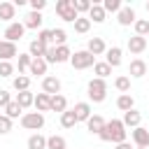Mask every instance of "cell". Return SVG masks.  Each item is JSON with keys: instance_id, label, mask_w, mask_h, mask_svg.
Masks as SVG:
<instances>
[{"instance_id": "obj_35", "label": "cell", "mask_w": 149, "mask_h": 149, "mask_svg": "<svg viewBox=\"0 0 149 149\" xmlns=\"http://www.w3.org/2000/svg\"><path fill=\"white\" fill-rule=\"evenodd\" d=\"M114 86H116L121 93H128V91H130V77H126V74L116 77V79H114Z\"/></svg>"}, {"instance_id": "obj_45", "label": "cell", "mask_w": 149, "mask_h": 149, "mask_svg": "<svg viewBox=\"0 0 149 149\" xmlns=\"http://www.w3.org/2000/svg\"><path fill=\"white\" fill-rule=\"evenodd\" d=\"M9 102H12V93L5 91V88H0V107H7Z\"/></svg>"}, {"instance_id": "obj_34", "label": "cell", "mask_w": 149, "mask_h": 149, "mask_svg": "<svg viewBox=\"0 0 149 149\" xmlns=\"http://www.w3.org/2000/svg\"><path fill=\"white\" fill-rule=\"evenodd\" d=\"M93 72L98 74V79H105V77L112 74V68H109L107 63H95V65H93Z\"/></svg>"}, {"instance_id": "obj_32", "label": "cell", "mask_w": 149, "mask_h": 149, "mask_svg": "<svg viewBox=\"0 0 149 149\" xmlns=\"http://www.w3.org/2000/svg\"><path fill=\"white\" fill-rule=\"evenodd\" d=\"M135 35H140V37H144L147 33H149V19H135Z\"/></svg>"}, {"instance_id": "obj_16", "label": "cell", "mask_w": 149, "mask_h": 149, "mask_svg": "<svg viewBox=\"0 0 149 149\" xmlns=\"http://www.w3.org/2000/svg\"><path fill=\"white\" fill-rule=\"evenodd\" d=\"M105 9H102V5H98V2H93L91 5V9H88V21L91 23H102L105 21Z\"/></svg>"}, {"instance_id": "obj_14", "label": "cell", "mask_w": 149, "mask_h": 149, "mask_svg": "<svg viewBox=\"0 0 149 149\" xmlns=\"http://www.w3.org/2000/svg\"><path fill=\"white\" fill-rule=\"evenodd\" d=\"M128 74L130 77H144L147 74V63L142 61V58H135V61H130V68H128Z\"/></svg>"}, {"instance_id": "obj_29", "label": "cell", "mask_w": 149, "mask_h": 149, "mask_svg": "<svg viewBox=\"0 0 149 149\" xmlns=\"http://www.w3.org/2000/svg\"><path fill=\"white\" fill-rule=\"evenodd\" d=\"M74 123H77L74 112H72V109H65V112L61 114V126H63V128H74Z\"/></svg>"}, {"instance_id": "obj_40", "label": "cell", "mask_w": 149, "mask_h": 149, "mask_svg": "<svg viewBox=\"0 0 149 149\" xmlns=\"http://www.w3.org/2000/svg\"><path fill=\"white\" fill-rule=\"evenodd\" d=\"M102 9H105V14H107V12H116V14H119L121 0H105V2H102Z\"/></svg>"}, {"instance_id": "obj_33", "label": "cell", "mask_w": 149, "mask_h": 149, "mask_svg": "<svg viewBox=\"0 0 149 149\" xmlns=\"http://www.w3.org/2000/svg\"><path fill=\"white\" fill-rule=\"evenodd\" d=\"M70 56H72V51H70L68 44L56 47V63H65V61H70Z\"/></svg>"}, {"instance_id": "obj_31", "label": "cell", "mask_w": 149, "mask_h": 149, "mask_svg": "<svg viewBox=\"0 0 149 149\" xmlns=\"http://www.w3.org/2000/svg\"><path fill=\"white\" fill-rule=\"evenodd\" d=\"M88 28H91V21H88V16H77V21H74V33H88Z\"/></svg>"}, {"instance_id": "obj_24", "label": "cell", "mask_w": 149, "mask_h": 149, "mask_svg": "<svg viewBox=\"0 0 149 149\" xmlns=\"http://www.w3.org/2000/svg\"><path fill=\"white\" fill-rule=\"evenodd\" d=\"M44 51H47V44H42L40 40H33L30 47H28V54L33 58H44Z\"/></svg>"}, {"instance_id": "obj_2", "label": "cell", "mask_w": 149, "mask_h": 149, "mask_svg": "<svg viewBox=\"0 0 149 149\" xmlns=\"http://www.w3.org/2000/svg\"><path fill=\"white\" fill-rule=\"evenodd\" d=\"M88 98L93 100V102H102L105 98H107V84H105V79H91L88 81Z\"/></svg>"}, {"instance_id": "obj_41", "label": "cell", "mask_w": 149, "mask_h": 149, "mask_svg": "<svg viewBox=\"0 0 149 149\" xmlns=\"http://www.w3.org/2000/svg\"><path fill=\"white\" fill-rule=\"evenodd\" d=\"M14 74V65L9 61H0V77H12Z\"/></svg>"}, {"instance_id": "obj_6", "label": "cell", "mask_w": 149, "mask_h": 149, "mask_svg": "<svg viewBox=\"0 0 149 149\" xmlns=\"http://www.w3.org/2000/svg\"><path fill=\"white\" fill-rule=\"evenodd\" d=\"M23 33H26V26H23V23H19V21H14V23H9V26L5 28V40L16 44V42L23 37Z\"/></svg>"}, {"instance_id": "obj_19", "label": "cell", "mask_w": 149, "mask_h": 149, "mask_svg": "<svg viewBox=\"0 0 149 149\" xmlns=\"http://www.w3.org/2000/svg\"><path fill=\"white\" fill-rule=\"evenodd\" d=\"M72 112H74V116H77V123H79V121H88V116H91V105H88V102H77Z\"/></svg>"}, {"instance_id": "obj_12", "label": "cell", "mask_w": 149, "mask_h": 149, "mask_svg": "<svg viewBox=\"0 0 149 149\" xmlns=\"http://www.w3.org/2000/svg\"><path fill=\"white\" fill-rule=\"evenodd\" d=\"M33 107L42 114V112H49L51 109V95H47V93H37L35 95V100H33Z\"/></svg>"}, {"instance_id": "obj_42", "label": "cell", "mask_w": 149, "mask_h": 149, "mask_svg": "<svg viewBox=\"0 0 149 149\" xmlns=\"http://www.w3.org/2000/svg\"><path fill=\"white\" fill-rule=\"evenodd\" d=\"M9 130H12V119L5 116V114H0V135H7Z\"/></svg>"}, {"instance_id": "obj_27", "label": "cell", "mask_w": 149, "mask_h": 149, "mask_svg": "<svg viewBox=\"0 0 149 149\" xmlns=\"http://www.w3.org/2000/svg\"><path fill=\"white\" fill-rule=\"evenodd\" d=\"M33 100H35V95H33L30 91H21V93H16V102H19V107H21V109L30 107V105H33Z\"/></svg>"}, {"instance_id": "obj_28", "label": "cell", "mask_w": 149, "mask_h": 149, "mask_svg": "<svg viewBox=\"0 0 149 149\" xmlns=\"http://www.w3.org/2000/svg\"><path fill=\"white\" fill-rule=\"evenodd\" d=\"M12 86H14L19 93H21V91H28V86H30V77H28V74H19V77H14Z\"/></svg>"}, {"instance_id": "obj_22", "label": "cell", "mask_w": 149, "mask_h": 149, "mask_svg": "<svg viewBox=\"0 0 149 149\" xmlns=\"http://www.w3.org/2000/svg\"><path fill=\"white\" fill-rule=\"evenodd\" d=\"M133 105H135V100H133V95H130V93H121V95L116 98V107H119L121 112H130V109H133Z\"/></svg>"}, {"instance_id": "obj_10", "label": "cell", "mask_w": 149, "mask_h": 149, "mask_svg": "<svg viewBox=\"0 0 149 149\" xmlns=\"http://www.w3.org/2000/svg\"><path fill=\"white\" fill-rule=\"evenodd\" d=\"M86 51H88L91 56H100V54H105V51H107V47H105L102 37H91V40H88V44H86Z\"/></svg>"}, {"instance_id": "obj_36", "label": "cell", "mask_w": 149, "mask_h": 149, "mask_svg": "<svg viewBox=\"0 0 149 149\" xmlns=\"http://www.w3.org/2000/svg\"><path fill=\"white\" fill-rule=\"evenodd\" d=\"M21 112H23V109L19 107V102H16V100H12V102L5 107V116H9V119H19V114H21Z\"/></svg>"}, {"instance_id": "obj_5", "label": "cell", "mask_w": 149, "mask_h": 149, "mask_svg": "<svg viewBox=\"0 0 149 149\" xmlns=\"http://www.w3.org/2000/svg\"><path fill=\"white\" fill-rule=\"evenodd\" d=\"M21 126L28 128V130H40L44 126V114H40V112H26V114H21Z\"/></svg>"}, {"instance_id": "obj_18", "label": "cell", "mask_w": 149, "mask_h": 149, "mask_svg": "<svg viewBox=\"0 0 149 149\" xmlns=\"http://www.w3.org/2000/svg\"><path fill=\"white\" fill-rule=\"evenodd\" d=\"M105 54H107V56H105V58H107L105 63H107L109 68H119V65H121V49H119V47H109Z\"/></svg>"}, {"instance_id": "obj_3", "label": "cell", "mask_w": 149, "mask_h": 149, "mask_svg": "<svg viewBox=\"0 0 149 149\" xmlns=\"http://www.w3.org/2000/svg\"><path fill=\"white\" fill-rule=\"evenodd\" d=\"M70 65H72L74 70H86V68L95 65V56H91L86 49H84V51H74V54L70 56Z\"/></svg>"}, {"instance_id": "obj_49", "label": "cell", "mask_w": 149, "mask_h": 149, "mask_svg": "<svg viewBox=\"0 0 149 149\" xmlns=\"http://www.w3.org/2000/svg\"><path fill=\"white\" fill-rule=\"evenodd\" d=\"M135 149H140V147H135Z\"/></svg>"}, {"instance_id": "obj_9", "label": "cell", "mask_w": 149, "mask_h": 149, "mask_svg": "<svg viewBox=\"0 0 149 149\" xmlns=\"http://www.w3.org/2000/svg\"><path fill=\"white\" fill-rule=\"evenodd\" d=\"M105 119L100 116V114H91L88 116V121H86V128H88V133H93V135H100V130L105 128Z\"/></svg>"}, {"instance_id": "obj_4", "label": "cell", "mask_w": 149, "mask_h": 149, "mask_svg": "<svg viewBox=\"0 0 149 149\" xmlns=\"http://www.w3.org/2000/svg\"><path fill=\"white\" fill-rule=\"evenodd\" d=\"M56 14L63 19V21H70V23H74L77 21V12H74V7H72V0H58L56 2Z\"/></svg>"}, {"instance_id": "obj_30", "label": "cell", "mask_w": 149, "mask_h": 149, "mask_svg": "<svg viewBox=\"0 0 149 149\" xmlns=\"http://www.w3.org/2000/svg\"><path fill=\"white\" fill-rule=\"evenodd\" d=\"M65 40H68V33H65L63 28H54V30H51V42H54L56 47H63Z\"/></svg>"}, {"instance_id": "obj_17", "label": "cell", "mask_w": 149, "mask_h": 149, "mask_svg": "<svg viewBox=\"0 0 149 149\" xmlns=\"http://www.w3.org/2000/svg\"><path fill=\"white\" fill-rule=\"evenodd\" d=\"M23 26L26 28H30V30H37L40 26H42V12H28L26 14V21H23Z\"/></svg>"}, {"instance_id": "obj_26", "label": "cell", "mask_w": 149, "mask_h": 149, "mask_svg": "<svg viewBox=\"0 0 149 149\" xmlns=\"http://www.w3.org/2000/svg\"><path fill=\"white\" fill-rule=\"evenodd\" d=\"M28 149H47V137H42L40 133H35V135H30L28 137Z\"/></svg>"}, {"instance_id": "obj_11", "label": "cell", "mask_w": 149, "mask_h": 149, "mask_svg": "<svg viewBox=\"0 0 149 149\" xmlns=\"http://www.w3.org/2000/svg\"><path fill=\"white\" fill-rule=\"evenodd\" d=\"M144 49H147V37H140V35L128 37V51L130 54H142Z\"/></svg>"}, {"instance_id": "obj_13", "label": "cell", "mask_w": 149, "mask_h": 149, "mask_svg": "<svg viewBox=\"0 0 149 149\" xmlns=\"http://www.w3.org/2000/svg\"><path fill=\"white\" fill-rule=\"evenodd\" d=\"M14 56H16V44L7 42V40H0V61H12Z\"/></svg>"}, {"instance_id": "obj_39", "label": "cell", "mask_w": 149, "mask_h": 149, "mask_svg": "<svg viewBox=\"0 0 149 149\" xmlns=\"http://www.w3.org/2000/svg\"><path fill=\"white\" fill-rule=\"evenodd\" d=\"M91 0H72V7H74V12L77 14H81V12H88L91 9Z\"/></svg>"}, {"instance_id": "obj_38", "label": "cell", "mask_w": 149, "mask_h": 149, "mask_svg": "<svg viewBox=\"0 0 149 149\" xmlns=\"http://www.w3.org/2000/svg\"><path fill=\"white\" fill-rule=\"evenodd\" d=\"M30 61H33L30 54H19V74H23V72L30 68Z\"/></svg>"}, {"instance_id": "obj_25", "label": "cell", "mask_w": 149, "mask_h": 149, "mask_svg": "<svg viewBox=\"0 0 149 149\" xmlns=\"http://www.w3.org/2000/svg\"><path fill=\"white\" fill-rule=\"evenodd\" d=\"M65 109H68L65 95H61V93H58V95H51V112H61V114H63Z\"/></svg>"}, {"instance_id": "obj_44", "label": "cell", "mask_w": 149, "mask_h": 149, "mask_svg": "<svg viewBox=\"0 0 149 149\" xmlns=\"http://www.w3.org/2000/svg\"><path fill=\"white\" fill-rule=\"evenodd\" d=\"M44 61H47V65H49V63H56V47H47Z\"/></svg>"}, {"instance_id": "obj_37", "label": "cell", "mask_w": 149, "mask_h": 149, "mask_svg": "<svg viewBox=\"0 0 149 149\" xmlns=\"http://www.w3.org/2000/svg\"><path fill=\"white\" fill-rule=\"evenodd\" d=\"M47 149H65V140L61 135H51L47 137Z\"/></svg>"}, {"instance_id": "obj_23", "label": "cell", "mask_w": 149, "mask_h": 149, "mask_svg": "<svg viewBox=\"0 0 149 149\" xmlns=\"http://www.w3.org/2000/svg\"><path fill=\"white\" fill-rule=\"evenodd\" d=\"M16 14L14 2H0V21H12Z\"/></svg>"}, {"instance_id": "obj_48", "label": "cell", "mask_w": 149, "mask_h": 149, "mask_svg": "<svg viewBox=\"0 0 149 149\" xmlns=\"http://www.w3.org/2000/svg\"><path fill=\"white\" fill-rule=\"evenodd\" d=\"M147 12H149V2H147Z\"/></svg>"}, {"instance_id": "obj_46", "label": "cell", "mask_w": 149, "mask_h": 149, "mask_svg": "<svg viewBox=\"0 0 149 149\" xmlns=\"http://www.w3.org/2000/svg\"><path fill=\"white\" fill-rule=\"evenodd\" d=\"M30 7H33V12H42L47 7V0H30Z\"/></svg>"}, {"instance_id": "obj_15", "label": "cell", "mask_w": 149, "mask_h": 149, "mask_svg": "<svg viewBox=\"0 0 149 149\" xmlns=\"http://www.w3.org/2000/svg\"><path fill=\"white\" fill-rule=\"evenodd\" d=\"M140 121H142V114H140L137 109L123 112V119H121V123H123V126H128V128H137V126H140Z\"/></svg>"}, {"instance_id": "obj_20", "label": "cell", "mask_w": 149, "mask_h": 149, "mask_svg": "<svg viewBox=\"0 0 149 149\" xmlns=\"http://www.w3.org/2000/svg\"><path fill=\"white\" fill-rule=\"evenodd\" d=\"M119 23H121V26L135 23V12H133V7H121V9H119Z\"/></svg>"}, {"instance_id": "obj_21", "label": "cell", "mask_w": 149, "mask_h": 149, "mask_svg": "<svg viewBox=\"0 0 149 149\" xmlns=\"http://www.w3.org/2000/svg\"><path fill=\"white\" fill-rule=\"evenodd\" d=\"M28 72H30V74H37V77H40V74H47V61H44V58H33Z\"/></svg>"}, {"instance_id": "obj_8", "label": "cell", "mask_w": 149, "mask_h": 149, "mask_svg": "<svg viewBox=\"0 0 149 149\" xmlns=\"http://www.w3.org/2000/svg\"><path fill=\"white\" fill-rule=\"evenodd\" d=\"M42 93H47V95H58L61 93V79L58 77H44L42 79Z\"/></svg>"}, {"instance_id": "obj_1", "label": "cell", "mask_w": 149, "mask_h": 149, "mask_svg": "<svg viewBox=\"0 0 149 149\" xmlns=\"http://www.w3.org/2000/svg\"><path fill=\"white\" fill-rule=\"evenodd\" d=\"M98 137H100L102 142H114V144L126 142V126L121 123V119H112V121L105 123V128L100 130Z\"/></svg>"}, {"instance_id": "obj_43", "label": "cell", "mask_w": 149, "mask_h": 149, "mask_svg": "<svg viewBox=\"0 0 149 149\" xmlns=\"http://www.w3.org/2000/svg\"><path fill=\"white\" fill-rule=\"evenodd\" d=\"M37 40H40L42 44H47V47H51V30H40V35H37Z\"/></svg>"}, {"instance_id": "obj_47", "label": "cell", "mask_w": 149, "mask_h": 149, "mask_svg": "<svg viewBox=\"0 0 149 149\" xmlns=\"http://www.w3.org/2000/svg\"><path fill=\"white\" fill-rule=\"evenodd\" d=\"M116 149H133V147H130L128 142H119V144H116Z\"/></svg>"}, {"instance_id": "obj_7", "label": "cell", "mask_w": 149, "mask_h": 149, "mask_svg": "<svg viewBox=\"0 0 149 149\" xmlns=\"http://www.w3.org/2000/svg\"><path fill=\"white\" fill-rule=\"evenodd\" d=\"M130 137H133L135 147H140V149H149V130H147V128H142V126L133 128Z\"/></svg>"}]
</instances>
